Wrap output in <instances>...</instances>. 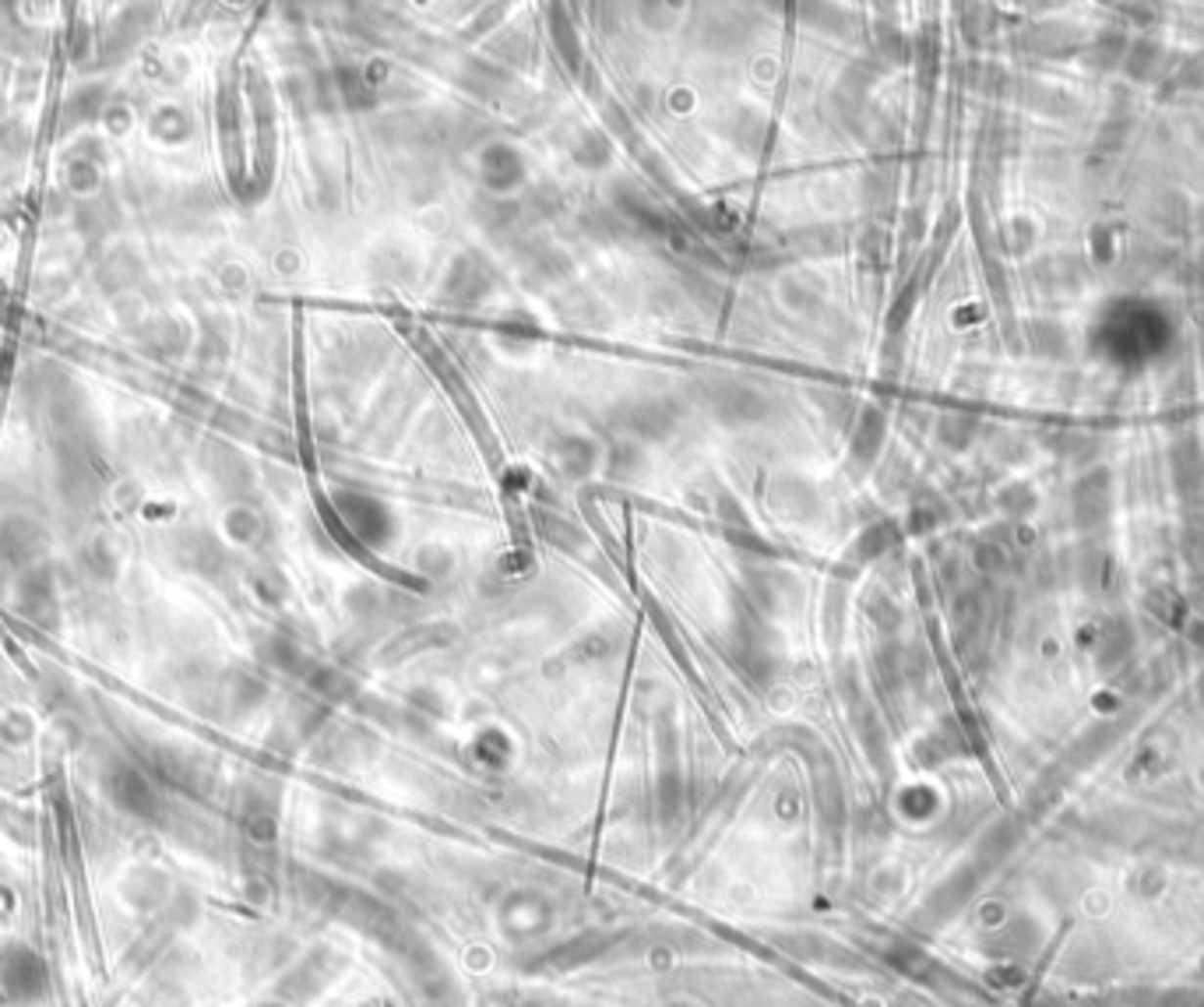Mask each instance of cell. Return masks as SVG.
Returning <instances> with one entry per match:
<instances>
[{
    "mask_svg": "<svg viewBox=\"0 0 1204 1007\" xmlns=\"http://www.w3.org/2000/svg\"><path fill=\"white\" fill-rule=\"evenodd\" d=\"M123 892H127V898H131L134 905L152 909V905L162 901V895H166V881L158 874H152V870H141V874H131V881L123 884Z\"/></svg>",
    "mask_w": 1204,
    "mask_h": 1007,
    "instance_id": "obj_2",
    "label": "cell"
},
{
    "mask_svg": "<svg viewBox=\"0 0 1204 1007\" xmlns=\"http://www.w3.org/2000/svg\"><path fill=\"white\" fill-rule=\"evenodd\" d=\"M43 983H46L43 962H39L32 951H25V947H8V951L0 954V989H4L8 997H35V993H43Z\"/></svg>",
    "mask_w": 1204,
    "mask_h": 1007,
    "instance_id": "obj_1",
    "label": "cell"
}]
</instances>
